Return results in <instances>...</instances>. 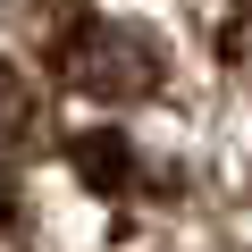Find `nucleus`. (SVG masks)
<instances>
[{
	"mask_svg": "<svg viewBox=\"0 0 252 252\" xmlns=\"http://www.w3.org/2000/svg\"><path fill=\"white\" fill-rule=\"evenodd\" d=\"M76 168H84L101 193H118V202H135V193L152 185V160L126 143L118 126H101V135H84V143H76Z\"/></svg>",
	"mask_w": 252,
	"mask_h": 252,
	"instance_id": "2",
	"label": "nucleus"
},
{
	"mask_svg": "<svg viewBox=\"0 0 252 252\" xmlns=\"http://www.w3.org/2000/svg\"><path fill=\"white\" fill-rule=\"evenodd\" d=\"M42 126H51V118H42L34 76L0 59V160H34V152H42Z\"/></svg>",
	"mask_w": 252,
	"mask_h": 252,
	"instance_id": "3",
	"label": "nucleus"
},
{
	"mask_svg": "<svg viewBox=\"0 0 252 252\" xmlns=\"http://www.w3.org/2000/svg\"><path fill=\"white\" fill-rule=\"evenodd\" d=\"M51 59L84 101H143L168 76V42L152 26H126V17H76L51 42Z\"/></svg>",
	"mask_w": 252,
	"mask_h": 252,
	"instance_id": "1",
	"label": "nucleus"
},
{
	"mask_svg": "<svg viewBox=\"0 0 252 252\" xmlns=\"http://www.w3.org/2000/svg\"><path fill=\"white\" fill-rule=\"evenodd\" d=\"M76 17H84V0H0V26H17V34H42V42H59Z\"/></svg>",
	"mask_w": 252,
	"mask_h": 252,
	"instance_id": "4",
	"label": "nucleus"
}]
</instances>
